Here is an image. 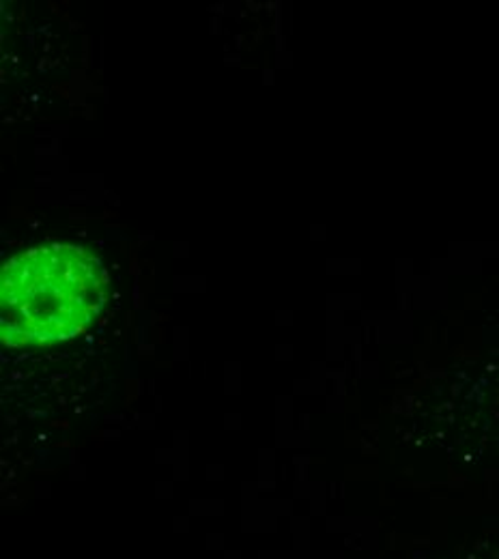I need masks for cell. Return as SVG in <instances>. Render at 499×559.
Here are the masks:
<instances>
[{"label": "cell", "mask_w": 499, "mask_h": 559, "mask_svg": "<svg viewBox=\"0 0 499 559\" xmlns=\"http://www.w3.org/2000/svg\"><path fill=\"white\" fill-rule=\"evenodd\" d=\"M106 304L99 259L72 243H50L9 259L0 276V336L11 349L80 336Z\"/></svg>", "instance_id": "obj_1"}]
</instances>
